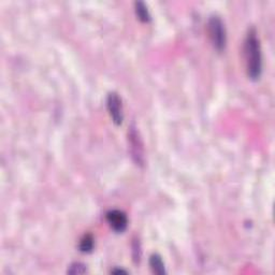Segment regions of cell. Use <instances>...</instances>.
<instances>
[{"label":"cell","instance_id":"obj_1","mask_svg":"<svg viewBox=\"0 0 275 275\" xmlns=\"http://www.w3.org/2000/svg\"><path fill=\"white\" fill-rule=\"evenodd\" d=\"M247 75L251 80L257 81L262 73V54L259 38L255 28L249 29L244 43Z\"/></svg>","mask_w":275,"mask_h":275},{"label":"cell","instance_id":"obj_2","mask_svg":"<svg viewBox=\"0 0 275 275\" xmlns=\"http://www.w3.org/2000/svg\"><path fill=\"white\" fill-rule=\"evenodd\" d=\"M208 31L214 49L222 52L227 45V30L225 24L217 15H213L208 22Z\"/></svg>","mask_w":275,"mask_h":275},{"label":"cell","instance_id":"obj_3","mask_svg":"<svg viewBox=\"0 0 275 275\" xmlns=\"http://www.w3.org/2000/svg\"><path fill=\"white\" fill-rule=\"evenodd\" d=\"M107 107L114 124L115 125L122 124L124 120V112H123L122 99L119 98L118 94H116L115 91H112L108 95Z\"/></svg>","mask_w":275,"mask_h":275},{"label":"cell","instance_id":"obj_4","mask_svg":"<svg viewBox=\"0 0 275 275\" xmlns=\"http://www.w3.org/2000/svg\"><path fill=\"white\" fill-rule=\"evenodd\" d=\"M129 144H130V152L136 165H143L144 155H143V144L141 138L139 136V132L135 128H131L128 134Z\"/></svg>","mask_w":275,"mask_h":275},{"label":"cell","instance_id":"obj_5","mask_svg":"<svg viewBox=\"0 0 275 275\" xmlns=\"http://www.w3.org/2000/svg\"><path fill=\"white\" fill-rule=\"evenodd\" d=\"M107 221L110 227L117 234H122L128 226V219L126 214L119 210H112L107 213Z\"/></svg>","mask_w":275,"mask_h":275},{"label":"cell","instance_id":"obj_6","mask_svg":"<svg viewBox=\"0 0 275 275\" xmlns=\"http://www.w3.org/2000/svg\"><path fill=\"white\" fill-rule=\"evenodd\" d=\"M150 265H151L152 271L155 274H158V275L166 274L165 262L162 261V258L158 254H153L150 257Z\"/></svg>","mask_w":275,"mask_h":275},{"label":"cell","instance_id":"obj_7","mask_svg":"<svg viewBox=\"0 0 275 275\" xmlns=\"http://www.w3.org/2000/svg\"><path fill=\"white\" fill-rule=\"evenodd\" d=\"M134 7H135V13L138 17H139V20L145 23L151 21V14L148 10V7H146V5L143 2H136L134 4Z\"/></svg>","mask_w":275,"mask_h":275},{"label":"cell","instance_id":"obj_8","mask_svg":"<svg viewBox=\"0 0 275 275\" xmlns=\"http://www.w3.org/2000/svg\"><path fill=\"white\" fill-rule=\"evenodd\" d=\"M94 248V238L91 235H85L80 242V249L83 253H90Z\"/></svg>","mask_w":275,"mask_h":275},{"label":"cell","instance_id":"obj_9","mask_svg":"<svg viewBox=\"0 0 275 275\" xmlns=\"http://www.w3.org/2000/svg\"><path fill=\"white\" fill-rule=\"evenodd\" d=\"M86 272H87V268H86L84 263L81 262H74L68 269L69 274H84Z\"/></svg>","mask_w":275,"mask_h":275},{"label":"cell","instance_id":"obj_10","mask_svg":"<svg viewBox=\"0 0 275 275\" xmlns=\"http://www.w3.org/2000/svg\"><path fill=\"white\" fill-rule=\"evenodd\" d=\"M112 273H127V271H125V270H122V269H115V270H112Z\"/></svg>","mask_w":275,"mask_h":275}]
</instances>
